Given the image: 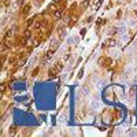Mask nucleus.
<instances>
[{"label":"nucleus","mask_w":137,"mask_h":137,"mask_svg":"<svg viewBox=\"0 0 137 137\" xmlns=\"http://www.w3.org/2000/svg\"><path fill=\"white\" fill-rule=\"evenodd\" d=\"M91 107L93 108V110H99L100 102H99V100H92V102H91Z\"/></svg>","instance_id":"1"},{"label":"nucleus","mask_w":137,"mask_h":137,"mask_svg":"<svg viewBox=\"0 0 137 137\" xmlns=\"http://www.w3.org/2000/svg\"><path fill=\"white\" fill-rule=\"evenodd\" d=\"M116 32H118L119 34H123V33H126V26H125L123 23H122V25H119V26H118V29H116Z\"/></svg>","instance_id":"2"},{"label":"nucleus","mask_w":137,"mask_h":137,"mask_svg":"<svg viewBox=\"0 0 137 137\" xmlns=\"http://www.w3.org/2000/svg\"><path fill=\"white\" fill-rule=\"evenodd\" d=\"M129 41V36L126 33H123V34H121V43L122 44H126Z\"/></svg>","instance_id":"3"},{"label":"nucleus","mask_w":137,"mask_h":137,"mask_svg":"<svg viewBox=\"0 0 137 137\" xmlns=\"http://www.w3.org/2000/svg\"><path fill=\"white\" fill-rule=\"evenodd\" d=\"M75 43H78V38L75 36H73V37H70L67 40V44H75Z\"/></svg>","instance_id":"4"},{"label":"nucleus","mask_w":137,"mask_h":137,"mask_svg":"<svg viewBox=\"0 0 137 137\" xmlns=\"http://www.w3.org/2000/svg\"><path fill=\"white\" fill-rule=\"evenodd\" d=\"M129 52H132V51H137V43H133V45L132 47H129Z\"/></svg>","instance_id":"5"},{"label":"nucleus","mask_w":137,"mask_h":137,"mask_svg":"<svg viewBox=\"0 0 137 137\" xmlns=\"http://www.w3.org/2000/svg\"><path fill=\"white\" fill-rule=\"evenodd\" d=\"M115 40H112V38H110V40H107V45H110V47H114L115 45Z\"/></svg>","instance_id":"6"},{"label":"nucleus","mask_w":137,"mask_h":137,"mask_svg":"<svg viewBox=\"0 0 137 137\" xmlns=\"http://www.w3.org/2000/svg\"><path fill=\"white\" fill-rule=\"evenodd\" d=\"M54 17H55V19H59L60 18V11H56V13L54 14Z\"/></svg>","instance_id":"7"},{"label":"nucleus","mask_w":137,"mask_h":137,"mask_svg":"<svg viewBox=\"0 0 137 137\" xmlns=\"http://www.w3.org/2000/svg\"><path fill=\"white\" fill-rule=\"evenodd\" d=\"M88 3H89V2H88V0H85V2L82 3V7H86V6H88Z\"/></svg>","instance_id":"8"},{"label":"nucleus","mask_w":137,"mask_h":137,"mask_svg":"<svg viewBox=\"0 0 137 137\" xmlns=\"http://www.w3.org/2000/svg\"><path fill=\"white\" fill-rule=\"evenodd\" d=\"M134 15H136V17H137V10H136V11H134Z\"/></svg>","instance_id":"9"},{"label":"nucleus","mask_w":137,"mask_h":137,"mask_svg":"<svg viewBox=\"0 0 137 137\" xmlns=\"http://www.w3.org/2000/svg\"><path fill=\"white\" fill-rule=\"evenodd\" d=\"M136 71H137V67H136Z\"/></svg>","instance_id":"10"},{"label":"nucleus","mask_w":137,"mask_h":137,"mask_svg":"<svg viewBox=\"0 0 137 137\" xmlns=\"http://www.w3.org/2000/svg\"><path fill=\"white\" fill-rule=\"evenodd\" d=\"M136 60H137V59H136Z\"/></svg>","instance_id":"11"}]
</instances>
